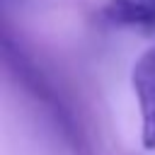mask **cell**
I'll return each instance as SVG.
<instances>
[{"instance_id": "6da1fadb", "label": "cell", "mask_w": 155, "mask_h": 155, "mask_svg": "<svg viewBox=\"0 0 155 155\" xmlns=\"http://www.w3.org/2000/svg\"><path fill=\"white\" fill-rule=\"evenodd\" d=\"M131 85L140 107V145L155 153V44H150L131 68Z\"/></svg>"}, {"instance_id": "7a4b0ae2", "label": "cell", "mask_w": 155, "mask_h": 155, "mask_svg": "<svg viewBox=\"0 0 155 155\" xmlns=\"http://www.w3.org/2000/svg\"><path fill=\"white\" fill-rule=\"evenodd\" d=\"M102 17L116 27L155 29V0H107Z\"/></svg>"}]
</instances>
